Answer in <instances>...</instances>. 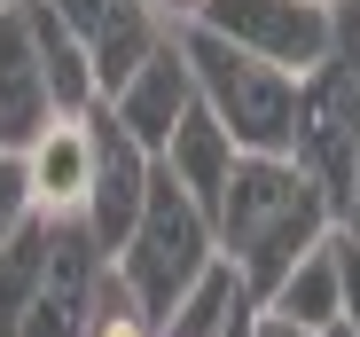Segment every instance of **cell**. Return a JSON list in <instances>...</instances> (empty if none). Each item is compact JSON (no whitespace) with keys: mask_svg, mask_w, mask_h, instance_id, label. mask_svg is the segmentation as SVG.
<instances>
[{"mask_svg":"<svg viewBox=\"0 0 360 337\" xmlns=\"http://www.w3.org/2000/svg\"><path fill=\"white\" fill-rule=\"evenodd\" d=\"M188 24H204V32H219V39H235V47H251V55L306 79L329 55L337 0H196Z\"/></svg>","mask_w":360,"mask_h":337,"instance_id":"obj_5","label":"cell"},{"mask_svg":"<svg viewBox=\"0 0 360 337\" xmlns=\"http://www.w3.org/2000/svg\"><path fill=\"white\" fill-rule=\"evenodd\" d=\"M24 16H32V39H39V63H47V87H55V110H63V118H86V110L102 102L94 47L63 24V8H55V0H24Z\"/></svg>","mask_w":360,"mask_h":337,"instance_id":"obj_12","label":"cell"},{"mask_svg":"<svg viewBox=\"0 0 360 337\" xmlns=\"http://www.w3.org/2000/svg\"><path fill=\"white\" fill-rule=\"evenodd\" d=\"M24 165H32L39 212H86V196H94V118H55L24 149Z\"/></svg>","mask_w":360,"mask_h":337,"instance_id":"obj_11","label":"cell"},{"mask_svg":"<svg viewBox=\"0 0 360 337\" xmlns=\"http://www.w3.org/2000/svg\"><path fill=\"white\" fill-rule=\"evenodd\" d=\"M329 243H337V283H345V322L360 329V236H352V228H337Z\"/></svg>","mask_w":360,"mask_h":337,"instance_id":"obj_18","label":"cell"},{"mask_svg":"<svg viewBox=\"0 0 360 337\" xmlns=\"http://www.w3.org/2000/svg\"><path fill=\"white\" fill-rule=\"evenodd\" d=\"M165 165H172V181L180 189H188L204 212L219 204V189H227V173H235V157H243V149H235V134L212 118V110H204V94H196V110H188V118H180L172 126V141L157 149Z\"/></svg>","mask_w":360,"mask_h":337,"instance_id":"obj_13","label":"cell"},{"mask_svg":"<svg viewBox=\"0 0 360 337\" xmlns=\"http://www.w3.org/2000/svg\"><path fill=\"white\" fill-rule=\"evenodd\" d=\"M55 118L63 110H55L32 16H24V0H0V149H32Z\"/></svg>","mask_w":360,"mask_h":337,"instance_id":"obj_9","label":"cell"},{"mask_svg":"<svg viewBox=\"0 0 360 337\" xmlns=\"http://www.w3.org/2000/svg\"><path fill=\"white\" fill-rule=\"evenodd\" d=\"M157 8H172V16H188V8H196V0H157Z\"/></svg>","mask_w":360,"mask_h":337,"instance_id":"obj_22","label":"cell"},{"mask_svg":"<svg viewBox=\"0 0 360 337\" xmlns=\"http://www.w3.org/2000/svg\"><path fill=\"white\" fill-rule=\"evenodd\" d=\"M337 228V204L329 189L297 165L290 149H243L235 173L212 204V236H219V259L243 274V291L266 306L274 283L306 259L321 236Z\"/></svg>","mask_w":360,"mask_h":337,"instance_id":"obj_1","label":"cell"},{"mask_svg":"<svg viewBox=\"0 0 360 337\" xmlns=\"http://www.w3.org/2000/svg\"><path fill=\"white\" fill-rule=\"evenodd\" d=\"M321 337H360V329H352V322H329V329H321Z\"/></svg>","mask_w":360,"mask_h":337,"instance_id":"obj_21","label":"cell"},{"mask_svg":"<svg viewBox=\"0 0 360 337\" xmlns=\"http://www.w3.org/2000/svg\"><path fill=\"white\" fill-rule=\"evenodd\" d=\"M39 267H47V212H32L24 228L0 243V337H32Z\"/></svg>","mask_w":360,"mask_h":337,"instance_id":"obj_15","label":"cell"},{"mask_svg":"<svg viewBox=\"0 0 360 337\" xmlns=\"http://www.w3.org/2000/svg\"><path fill=\"white\" fill-rule=\"evenodd\" d=\"M102 236L86 212H47V267H39V298H32V337H79L86 306L102 291Z\"/></svg>","mask_w":360,"mask_h":337,"instance_id":"obj_6","label":"cell"},{"mask_svg":"<svg viewBox=\"0 0 360 337\" xmlns=\"http://www.w3.org/2000/svg\"><path fill=\"white\" fill-rule=\"evenodd\" d=\"M329 204H337V228H352V236H360V149H352V165H345V181H337V196H329Z\"/></svg>","mask_w":360,"mask_h":337,"instance_id":"obj_19","label":"cell"},{"mask_svg":"<svg viewBox=\"0 0 360 337\" xmlns=\"http://www.w3.org/2000/svg\"><path fill=\"white\" fill-rule=\"evenodd\" d=\"M63 8V24L94 47V71H102V94H117L134 79V63L165 39V16L157 0H55Z\"/></svg>","mask_w":360,"mask_h":337,"instance_id":"obj_10","label":"cell"},{"mask_svg":"<svg viewBox=\"0 0 360 337\" xmlns=\"http://www.w3.org/2000/svg\"><path fill=\"white\" fill-rule=\"evenodd\" d=\"M79 337H157V314L134 298V283L117 274V259L102 267V291H94V306H86V329Z\"/></svg>","mask_w":360,"mask_h":337,"instance_id":"obj_16","label":"cell"},{"mask_svg":"<svg viewBox=\"0 0 360 337\" xmlns=\"http://www.w3.org/2000/svg\"><path fill=\"white\" fill-rule=\"evenodd\" d=\"M180 47L196 63L204 110L235 134V149H297V71L266 63V55L235 47V39L188 24V16H180Z\"/></svg>","mask_w":360,"mask_h":337,"instance_id":"obj_2","label":"cell"},{"mask_svg":"<svg viewBox=\"0 0 360 337\" xmlns=\"http://www.w3.org/2000/svg\"><path fill=\"white\" fill-rule=\"evenodd\" d=\"M251 337H321V329H306V322H290V314L259 306V314H251Z\"/></svg>","mask_w":360,"mask_h":337,"instance_id":"obj_20","label":"cell"},{"mask_svg":"<svg viewBox=\"0 0 360 337\" xmlns=\"http://www.w3.org/2000/svg\"><path fill=\"white\" fill-rule=\"evenodd\" d=\"M352 149H360V0H337L329 55L297 79V149L290 157L337 196Z\"/></svg>","mask_w":360,"mask_h":337,"instance_id":"obj_4","label":"cell"},{"mask_svg":"<svg viewBox=\"0 0 360 337\" xmlns=\"http://www.w3.org/2000/svg\"><path fill=\"white\" fill-rule=\"evenodd\" d=\"M32 212H39V196H32V165H24V149H0V243H8Z\"/></svg>","mask_w":360,"mask_h":337,"instance_id":"obj_17","label":"cell"},{"mask_svg":"<svg viewBox=\"0 0 360 337\" xmlns=\"http://www.w3.org/2000/svg\"><path fill=\"white\" fill-rule=\"evenodd\" d=\"M86 118H94V196H86V220H94L102 251L117 259V243L134 236V220H141V204H149L157 149H141L126 126H117V110H110V102H94Z\"/></svg>","mask_w":360,"mask_h":337,"instance_id":"obj_7","label":"cell"},{"mask_svg":"<svg viewBox=\"0 0 360 337\" xmlns=\"http://www.w3.org/2000/svg\"><path fill=\"white\" fill-rule=\"evenodd\" d=\"M337 236V228H329ZM314 243L306 259H297L290 274H282V283H274V314H290V322H306V329H329V322H345V283H337V243Z\"/></svg>","mask_w":360,"mask_h":337,"instance_id":"obj_14","label":"cell"},{"mask_svg":"<svg viewBox=\"0 0 360 337\" xmlns=\"http://www.w3.org/2000/svg\"><path fill=\"white\" fill-rule=\"evenodd\" d=\"M219 259V236H212V212L172 181V165L157 157V181H149V204L134 220V236L117 243V274L134 283V298L165 322L180 298L204 283V267Z\"/></svg>","mask_w":360,"mask_h":337,"instance_id":"obj_3","label":"cell"},{"mask_svg":"<svg viewBox=\"0 0 360 337\" xmlns=\"http://www.w3.org/2000/svg\"><path fill=\"white\" fill-rule=\"evenodd\" d=\"M102 102L117 110V126H126L141 149H165L172 126L196 110V63H188V47H180V32H165L134 63V79L117 87V94H102Z\"/></svg>","mask_w":360,"mask_h":337,"instance_id":"obj_8","label":"cell"}]
</instances>
